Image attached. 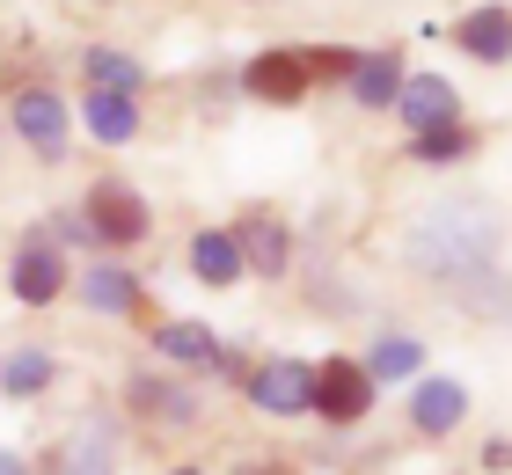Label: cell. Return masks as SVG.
I'll use <instances>...</instances> for the list:
<instances>
[{
    "label": "cell",
    "instance_id": "6da1fadb",
    "mask_svg": "<svg viewBox=\"0 0 512 475\" xmlns=\"http://www.w3.org/2000/svg\"><path fill=\"white\" fill-rule=\"evenodd\" d=\"M81 220H88V234L110 242V249L147 242V198H139L132 183H96V190H88V205H81Z\"/></svg>",
    "mask_w": 512,
    "mask_h": 475
},
{
    "label": "cell",
    "instance_id": "7a4b0ae2",
    "mask_svg": "<svg viewBox=\"0 0 512 475\" xmlns=\"http://www.w3.org/2000/svg\"><path fill=\"white\" fill-rule=\"evenodd\" d=\"M308 410L315 417H330V424H359L366 410H374V380H366L359 359H330V366H315V395H308Z\"/></svg>",
    "mask_w": 512,
    "mask_h": 475
},
{
    "label": "cell",
    "instance_id": "3957f363",
    "mask_svg": "<svg viewBox=\"0 0 512 475\" xmlns=\"http://www.w3.org/2000/svg\"><path fill=\"white\" fill-rule=\"evenodd\" d=\"M308 395H315V366L308 359H264L249 373V402L264 417H308Z\"/></svg>",
    "mask_w": 512,
    "mask_h": 475
},
{
    "label": "cell",
    "instance_id": "277c9868",
    "mask_svg": "<svg viewBox=\"0 0 512 475\" xmlns=\"http://www.w3.org/2000/svg\"><path fill=\"white\" fill-rule=\"evenodd\" d=\"M388 110H403V125L410 132H439V125H461V95L447 74H403V88H395V103Z\"/></svg>",
    "mask_w": 512,
    "mask_h": 475
},
{
    "label": "cell",
    "instance_id": "5b68a950",
    "mask_svg": "<svg viewBox=\"0 0 512 475\" xmlns=\"http://www.w3.org/2000/svg\"><path fill=\"white\" fill-rule=\"evenodd\" d=\"M110 468H118V417H110V410H88V417L74 424V439L59 446L52 475H110Z\"/></svg>",
    "mask_w": 512,
    "mask_h": 475
},
{
    "label": "cell",
    "instance_id": "8992f818",
    "mask_svg": "<svg viewBox=\"0 0 512 475\" xmlns=\"http://www.w3.org/2000/svg\"><path fill=\"white\" fill-rule=\"evenodd\" d=\"M8 125L30 139L44 161H59V154H66V103H59L52 88H22L15 103H8Z\"/></svg>",
    "mask_w": 512,
    "mask_h": 475
},
{
    "label": "cell",
    "instance_id": "52a82bcc",
    "mask_svg": "<svg viewBox=\"0 0 512 475\" xmlns=\"http://www.w3.org/2000/svg\"><path fill=\"white\" fill-rule=\"evenodd\" d=\"M154 351H161L169 366H183V373H227V366H235L205 322H161V329H154Z\"/></svg>",
    "mask_w": 512,
    "mask_h": 475
},
{
    "label": "cell",
    "instance_id": "ba28073f",
    "mask_svg": "<svg viewBox=\"0 0 512 475\" xmlns=\"http://www.w3.org/2000/svg\"><path fill=\"white\" fill-rule=\"evenodd\" d=\"M461 417H469V388H461V380H417V395H410V424H417L425 439H447Z\"/></svg>",
    "mask_w": 512,
    "mask_h": 475
},
{
    "label": "cell",
    "instance_id": "9c48e42d",
    "mask_svg": "<svg viewBox=\"0 0 512 475\" xmlns=\"http://www.w3.org/2000/svg\"><path fill=\"white\" fill-rule=\"evenodd\" d=\"M242 81L256 103H300L308 95V66H300V52H256Z\"/></svg>",
    "mask_w": 512,
    "mask_h": 475
},
{
    "label": "cell",
    "instance_id": "30bf717a",
    "mask_svg": "<svg viewBox=\"0 0 512 475\" xmlns=\"http://www.w3.org/2000/svg\"><path fill=\"white\" fill-rule=\"evenodd\" d=\"M8 278H15V300H22V307H52V300H59V285H66V264H59V249H52V242H30V249L15 256V271H8Z\"/></svg>",
    "mask_w": 512,
    "mask_h": 475
},
{
    "label": "cell",
    "instance_id": "8fae6325",
    "mask_svg": "<svg viewBox=\"0 0 512 475\" xmlns=\"http://www.w3.org/2000/svg\"><path fill=\"white\" fill-rule=\"evenodd\" d=\"M454 44H461L469 59H483V66H505V52H512V22H505V8H498V0H483L476 15H461Z\"/></svg>",
    "mask_w": 512,
    "mask_h": 475
},
{
    "label": "cell",
    "instance_id": "7c38bea8",
    "mask_svg": "<svg viewBox=\"0 0 512 475\" xmlns=\"http://www.w3.org/2000/svg\"><path fill=\"white\" fill-rule=\"evenodd\" d=\"M81 125L96 132L103 147H132V139H139V103H132V95H110V88H96V95L81 103Z\"/></svg>",
    "mask_w": 512,
    "mask_h": 475
},
{
    "label": "cell",
    "instance_id": "4fadbf2b",
    "mask_svg": "<svg viewBox=\"0 0 512 475\" xmlns=\"http://www.w3.org/2000/svg\"><path fill=\"white\" fill-rule=\"evenodd\" d=\"M132 410H147L161 424H198V395L183 380H161V373H139L132 380Z\"/></svg>",
    "mask_w": 512,
    "mask_h": 475
},
{
    "label": "cell",
    "instance_id": "5bb4252c",
    "mask_svg": "<svg viewBox=\"0 0 512 475\" xmlns=\"http://www.w3.org/2000/svg\"><path fill=\"white\" fill-rule=\"evenodd\" d=\"M81 300L96 307V315H132L139 307V278L125 264H88L81 271Z\"/></svg>",
    "mask_w": 512,
    "mask_h": 475
},
{
    "label": "cell",
    "instance_id": "9a60e30c",
    "mask_svg": "<svg viewBox=\"0 0 512 475\" xmlns=\"http://www.w3.org/2000/svg\"><path fill=\"white\" fill-rule=\"evenodd\" d=\"M191 271H198V285H235V278H242V249H235V234H227V227L191 234Z\"/></svg>",
    "mask_w": 512,
    "mask_h": 475
},
{
    "label": "cell",
    "instance_id": "2e32d148",
    "mask_svg": "<svg viewBox=\"0 0 512 475\" xmlns=\"http://www.w3.org/2000/svg\"><path fill=\"white\" fill-rule=\"evenodd\" d=\"M235 249H242V271H264V278H286V264H293L286 227H271V220L242 227V234H235Z\"/></svg>",
    "mask_w": 512,
    "mask_h": 475
},
{
    "label": "cell",
    "instance_id": "e0dca14e",
    "mask_svg": "<svg viewBox=\"0 0 512 475\" xmlns=\"http://www.w3.org/2000/svg\"><path fill=\"white\" fill-rule=\"evenodd\" d=\"M395 88H403V66H395L388 52L352 59V103H359V110H388V103H395Z\"/></svg>",
    "mask_w": 512,
    "mask_h": 475
},
{
    "label": "cell",
    "instance_id": "ac0fdd59",
    "mask_svg": "<svg viewBox=\"0 0 512 475\" xmlns=\"http://www.w3.org/2000/svg\"><path fill=\"white\" fill-rule=\"evenodd\" d=\"M52 373H59V366H52V351L22 344V351H8V359H0V388L30 402V395H44V388H52Z\"/></svg>",
    "mask_w": 512,
    "mask_h": 475
},
{
    "label": "cell",
    "instance_id": "d6986e66",
    "mask_svg": "<svg viewBox=\"0 0 512 475\" xmlns=\"http://www.w3.org/2000/svg\"><path fill=\"white\" fill-rule=\"evenodd\" d=\"M425 373V344L417 337H381L366 351V380H417Z\"/></svg>",
    "mask_w": 512,
    "mask_h": 475
},
{
    "label": "cell",
    "instance_id": "ffe728a7",
    "mask_svg": "<svg viewBox=\"0 0 512 475\" xmlns=\"http://www.w3.org/2000/svg\"><path fill=\"white\" fill-rule=\"evenodd\" d=\"M88 74H96V88H110V95H132V88H139V59L96 44V52H88Z\"/></svg>",
    "mask_w": 512,
    "mask_h": 475
},
{
    "label": "cell",
    "instance_id": "44dd1931",
    "mask_svg": "<svg viewBox=\"0 0 512 475\" xmlns=\"http://www.w3.org/2000/svg\"><path fill=\"white\" fill-rule=\"evenodd\" d=\"M469 147H476V132H469V125H439V132H417V139H410V154H417V161H461Z\"/></svg>",
    "mask_w": 512,
    "mask_h": 475
},
{
    "label": "cell",
    "instance_id": "7402d4cb",
    "mask_svg": "<svg viewBox=\"0 0 512 475\" xmlns=\"http://www.w3.org/2000/svg\"><path fill=\"white\" fill-rule=\"evenodd\" d=\"M300 66H308V81H344V74H352L344 52H300Z\"/></svg>",
    "mask_w": 512,
    "mask_h": 475
},
{
    "label": "cell",
    "instance_id": "603a6c76",
    "mask_svg": "<svg viewBox=\"0 0 512 475\" xmlns=\"http://www.w3.org/2000/svg\"><path fill=\"white\" fill-rule=\"evenodd\" d=\"M0 475H30V468H22V454H8V446H0Z\"/></svg>",
    "mask_w": 512,
    "mask_h": 475
},
{
    "label": "cell",
    "instance_id": "cb8c5ba5",
    "mask_svg": "<svg viewBox=\"0 0 512 475\" xmlns=\"http://www.w3.org/2000/svg\"><path fill=\"white\" fill-rule=\"evenodd\" d=\"M235 475H286V468H271V461H249V468H235Z\"/></svg>",
    "mask_w": 512,
    "mask_h": 475
},
{
    "label": "cell",
    "instance_id": "d4e9b609",
    "mask_svg": "<svg viewBox=\"0 0 512 475\" xmlns=\"http://www.w3.org/2000/svg\"><path fill=\"white\" fill-rule=\"evenodd\" d=\"M169 475H205V468H169Z\"/></svg>",
    "mask_w": 512,
    "mask_h": 475
}]
</instances>
